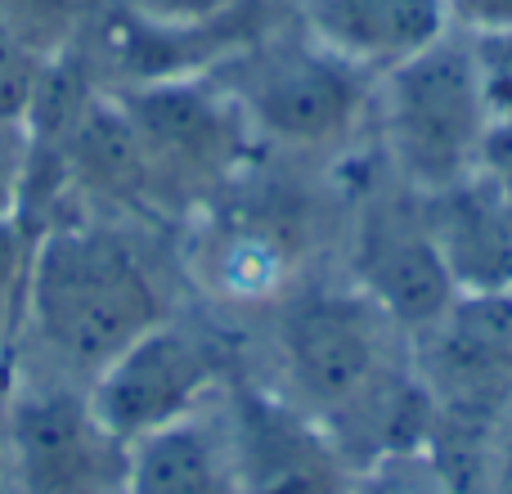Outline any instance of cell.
Instances as JSON below:
<instances>
[{"instance_id":"9a60e30c","label":"cell","mask_w":512,"mask_h":494,"mask_svg":"<svg viewBox=\"0 0 512 494\" xmlns=\"http://www.w3.org/2000/svg\"><path fill=\"white\" fill-rule=\"evenodd\" d=\"M351 494H477L432 445L396 450L355 468Z\"/></svg>"},{"instance_id":"7402d4cb","label":"cell","mask_w":512,"mask_h":494,"mask_svg":"<svg viewBox=\"0 0 512 494\" xmlns=\"http://www.w3.org/2000/svg\"><path fill=\"white\" fill-rule=\"evenodd\" d=\"M481 176H490L512 198V122L490 126L486 144H481Z\"/></svg>"},{"instance_id":"30bf717a","label":"cell","mask_w":512,"mask_h":494,"mask_svg":"<svg viewBox=\"0 0 512 494\" xmlns=\"http://www.w3.org/2000/svg\"><path fill=\"white\" fill-rule=\"evenodd\" d=\"M239 494H351L355 463L279 387L230 382Z\"/></svg>"},{"instance_id":"e0dca14e","label":"cell","mask_w":512,"mask_h":494,"mask_svg":"<svg viewBox=\"0 0 512 494\" xmlns=\"http://www.w3.org/2000/svg\"><path fill=\"white\" fill-rule=\"evenodd\" d=\"M50 63L0 27V122H32Z\"/></svg>"},{"instance_id":"5b68a950","label":"cell","mask_w":512,"mask_h":494,"mask_svg":"<svg viewBox=\"0 0 512 494\" xmlns=\"http://www.w3.org/2000/svg\"><path fill=\"white\" fill-rule=\"evenodd\" d=\"M225 63L239 68L225 90L243 108L256 144H279V149L342 144L373 104L378 86L369 72L319 50L310 36L301 45H256V50L243 45Z\"/></svg>"},{"instance_id":"5bb4252c","label":"cell","mask_w":512,"mask_h":494,"mask_svg":"<svg viewBox=\"0 0 512 494\" xmlns=\"http://www.w3.org/2000/svg\"><path fill=\"white\" fill-rule=\"evenodd\" d=\"M95 5L99 0H0V27L41 59H63L81 45Z\"/></svg>"},{"instance_id":"3957f363","label":"cell","mask_w":512,"mask_h":494,"mask_svg":"<svg viewBox=\"0 0 512 494\" xmlns=\"http://www.w3.org/2000/svg\"><path fill=\"white\" fill-rule=\"evenodd\" d=\"M113 95L149 162L162 216L198 212L243 176L256 135L221 77L194 72L126 86Z\"/></svg>"},{"instance_id":"ac0fdd59","label":"cell","mask_w":512,"mask_h":494,"mask_svg":"<svg viewBox=\"0 0 512 494\" xmlns=\"http://www.w3.org/2000/svg\"><path fill=\"white\" fill-rule=\"evenodd\" d=\"M468 59L477 72L481 104L490 113V126L512 122V27L504 32H463Z\"/></svg>"},{"instance_id":"52a82bcc","label":"cell","mask_w":512,"mask_h":494,"mask_svg":"<svg viewBox=\"0 0 512 494\" xmlns=\"http://www.w3.org/2000/svg\"><path fill=\"white\" fill-rule=\"evenodd\" d=\"M409 351L441 414L436 427L495 432L512 405V297H454Z\"/></svg>"},{"instance_id":"603a6c76","label":"cell","mask_w":512,"mask_h":494,"mask_svg":"<svg viewBox=\"0 0 512 494\" xmlns=\"http://www.w3.org/2000/svg\"><path fill=\"white\" fill-rule=\"evenodd\" d=\"M0 494H14V490H9V477H5V468H0Z\"/></svg>"},{"instance_id":"7c38bea8","label":"cell","mask_w":512,"mask_h":494,"mask_svg":"<svg viewBox=\"0 0 512 494\" xmlns=\"http://www.w3.org/2000/svg\"><path fill=\"white\" fill-rule=\"evenodd\" d=\"M427 230L459 297H512V198L490 176H468L423 198Z\"/></svg>"},{"instance_id":"6da1fadb","label":"cell","mask_w":512,"mask_h":494,"mask_svg":"<svg viewBox=\"0 0 512 494\" xmlns=\"http://www.w3.org/2000/svg\"><path fill=\"white\" fill-rule=\"evenodd\" d=\"M32 230L18 364L90 387L131 342L176 315L180 301L149 252L140 221L90 207L50 212Z\"/></svg>"},{"instance_id":"d6986e66","label":"cell","mask_w":512,"mask_h":494,"mask_svg":"<svg viewBox=\"0 0 512 494\" xmlns=\"http://www.w3.org/2000/svg\"><path fill=\"white\" fill-rule=\"evenodd\" d=\"M104 5L144 27H162V32H203V27L230 23L252 0H104Z\"/></svg>"},{"instance_id":"44dd1931","label":"cell","mask_w":512,"mask_h":494,"mask_svg":"<svg viewBox=\"0 0 512 494\" xmlns=\"http://www.w3.org/2000/svg\"><path fill=\"white\" fill-rule=\"evenodd\" d=\"M454 32H504L512 27V0H445Z\"/></svg>"},{"instance_id":"8fae6325","label":"cell","mask_w":512,"mask_h":494,"mask_svg":"<svg viewBox=\"0 0 512 494\" xmlns=\"http://www.w3.org/2000/svg\"><path fill=\"white\" fill-rule=\"evenodd\" d=\"M297 18L319 50L373 81L454 32L445 0H297Z\"/></svg>"},{"instance_id":"277c9868","label":"cell","mask_w":512,"mask_h":494,"mask_svg":"<svg viewBox=\"0 0 512 494\" xmlns=\"http://www.w3.org/2000/svg\"><path fill=\"white\" fill-rule=\"evenodd\" d=\"M0 468L14 494H122L126 445L81 382L14 360L0 373Z\"/></svg>"},{"instance_id":"7a4b0ae2","label":"cell","mask_w":512,"mask_h":494,"mask_svg":"<svg viewBox=\"0 0 512 494\" xmlns=\"http://www.w3.org/2000/svg\"><path fill=\"white\" fill-rule=\"evenodd\" d=\"M391 171L414 194H441L477 176L490 113L463 32H445L409 63L382 72L373 86Z\"/></svg>"},{"instance_id":"2e32d148","label":"cell","mask_w":512,"mask_h":494,"mask_svg":"<svg viewBox=\"0 0 512 494\" xmlns=\"http://www.w3.org/2000/svg\"><path fill=\"white\" fill-rule=\"evenodd\" d=\"M36 185V131L32 122H0V230L27 225Z\"/></svg>"},{"instance_id":"ffe728a7","label":"cell","mask_w":512,"mask_h":494,"mask_svg":"<svg viewBox=\"0 0 512 494\" xmlns=\"http://www.w3.org/2000/svg\"><path fill=\"white\" fill-rule=\"evenodd\" d=\"M477 494H512V405L504 409V418L495 423V432H490Z\"/></svg>"},{"instance_id":"8992f818","label":"cell","mask_w":512,"mask_h":494,"mask_svg":"<svg viewBox=\"0 0 512 494\" xmlns=\"http://www.w3.org/2000/svg\"><path fill=\"white\" fill-rule=\"evenodd\" d=\"M230 382L234 364L225 342L207 324H189L176 310L126 346L104 373H95L86 396L99 423L122 445H135L140 436L212 405Z\"/></svg>"},{"instance_id":"4fadbf2b","label":"cell","mask_w":512,"mask_h":494,"mask_svg":"<svg viewBox=\"0 0 512 494\" xmlns=\"http://www.w3.org/2000/svg\"><path fill=\"white\" fill-rule=\"evenodd\" d=\"M122 494H239L230 387L198 414L126 445Z\"/></svg>"},{"instance_id":"ba28073f","label":"cell","mask_w":512,"mask_h":494,"mask_svg":"<svg viewBox=\"0 0 512 494\" xmlns=\"http://www.w3.org/2000/svg\"><path fill=\"white\" fill-rule=\"evenodd\" d=\"M185 243H180V274L207 301L225 310L279 306L301 283V252L292 225L279 207L265 203H203L189 212Z\"/></svg>"},{"instance_id":"9c48e42d","label":"cell","mask_w":512,"mask_h":494,"mask_svg":"<svg viewBox=\"0 0 512 494\" xmlns=\"http://www.w3.org/2000/svg\"><path fill=\"white\" fill-rule=\"evenodd\" d=\"M351 283L414 342L454 306V283L427 230L423 194L373 198L351 239Z\"/></svg>"}]
</instances>
